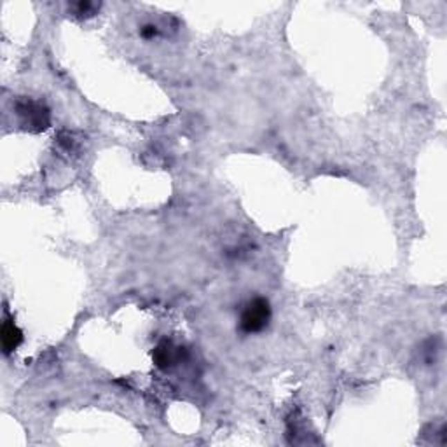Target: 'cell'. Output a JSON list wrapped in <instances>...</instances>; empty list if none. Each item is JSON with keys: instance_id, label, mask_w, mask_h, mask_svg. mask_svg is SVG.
<instances>
[{"instance_id": "6da1fadb", "label": "cell", "mask_w": 447, "mask_h": 447, "mask_svg": "<svg viewBox=\"0 0 447 447\" xmlns=\"http://www.w3.org/2000/svg\"><path fill=\"white\" fill-rule=\"evenodd\" d=\"M271 316L273 309L268 299H264V297H255V299H252L241 311V316H239V330L245 334L262 332L264 329H268L269 322H271Z\"/></svg>"}, {"instance_id": "7a4b0ae2", "label": "cell", "mask_w": 447, "mask_h": 447, "mask_svg": "<svg viewBox=\"0 0 447 447\" xmlns=\"http://www.w3.org/2000/svg\"><path fill=\"white\" fill-rule=\"evenodd\" d=\"M16 110H18V116L21 118L23 125L35 129V131H42L49 126V110L39 102L21 100V102H18Z\"/></svg>"}, {"instance_id": "3957f363", "label": "cell", "mask_w": 447, "mask_h": 447, "mask_svg": "<svg viewBox=\"0 0 447 447\" xmlns=\"http://www.w3.org/2000/svg\"><path fill=\"white\" fill-rule=\"evenodd\" d=\"M152 356H154V363L159 369H170V367L176 365L182 360V348L165 339V341H161L156 346Z\"/></svg>"}, {"instance_id": "277c9868", "label": "cell", "mask_w": 447, "mask_h": 447, "mask_svg": "<svg viewBox=\"0 0 447 447\" xmlns=\"http://www.w3.org/2000/svg\"><path fill=\"white\" fill-rule=\"evenodd\" d=\"M2 348H4L6 355L16 352L19 345L23 343V332L16 327V323L11 318H6L2 322Z\"/></svg>"}, {"instance_id": "5b68a950", "label": "cell", "mask_w": 447, "mask_h": 447, "mask_svg": "<svg viewBox=\"0 0 447 447\" xmlns=\"http://www.w3.org/2000/svg\"><path fill=\"white\" fill-rule=\"evenodd\" d=\"M98 8V6L96 4H93V2H79L77 4V15H91L93 11H95V9Z\"/></svg>"}, {"instance_id": "8992f818", "label": "cell", "mask_w": 447, "mask_h": 447, "mask_svg": "<svg viewBox=\"0 0 447 447\" xmlns=\"http://www.w3.org/2000/svg\"><path fill=\"white\" fill-rule=\"evenodd\" d=\"M140 33H142V37H145V39H154V37L158 35V26H156V25H145Z\"/></svg>"}]
</instances>
